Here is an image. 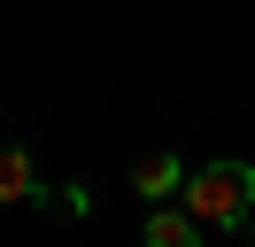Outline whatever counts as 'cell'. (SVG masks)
Returning <instances> with one entry per match:
<instances>
[{"label":"cell","instance_id":"cell-4","mask_svg":"<svg viewBox=\"0 0 255 247\" xmlns=\"http://www.w3.org/2000/svg\"><path fill=\"white\" fill-rule=\"evenodd\" d=\"M16 201H39V170L23 147H0V209H16Z\"/></svg>","mask_w":255,"mask_h":247},{"label":"cell","instance_id":"cell-3","mask_svg":"<svg viewBox=\"0 0 255 247\" xmlns=\"http://www.w3.org/2000/svg\"><path fill=\"white\" fill-rule=\"evenodd\" d=\"M139 247H201V224H193L186 209H162V201H155V209H147V240H139Z\"/></svg>","mask_w":255,"mask_h":247},{"label":"cell","instance_id":"cell-1","mask_svg":"<svg viewBox=\"0 0 255 247\" xmlns=\"http://www.w3.org/2000/svg\"><path fill=\"white\" fill-rule=\"evenodd\" d=\"M186 216L201 232H240L255 224V170L248 162H209L186 178Z\"/></svg>","mask_w":255,"mask_h":247},{"label":"cell","instance_id":"cell-2","mask_svg":"<svg viewBox=\"0 0 255 247\" xmlns=\"http://www.w3.org/2000/svg\"><path fill=\"white\" fill-rule=\"evenodd\" d=\"M131 185H139V201H170V193H186V162L162 147V154H147V162L131 170Z\"/></svg>","mask_w":255,"mask_h":247}]
</instances>
